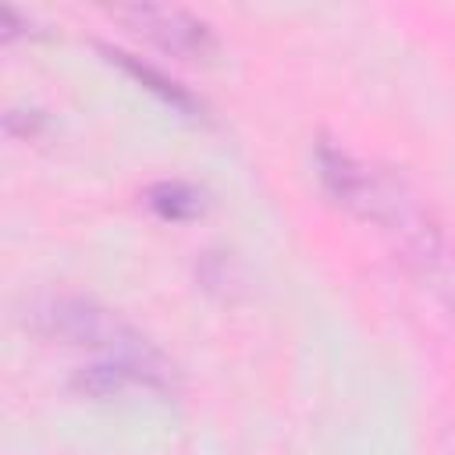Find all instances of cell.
<instances>
[{"label":"cell","instance_id":"cell-5","mask_svg":"<svg viewBox=\"0 0 455 455\" xmlns=\"http://www.w3.org/2000/svg\"><path fill=\"white\" fill-rule=\"evenodd\" d=\"M441 444H444V451H448V455H455V405H451V412H448V419H444Z\"/></svg>","mask_w":455,"mask_h":455},{"label":"cell","instance_id":"cell-2","mask_svg":"<svg viewBox=\"0 0 455 455\" xmlns=\"http://www.w3.org/2000/svg\"><path fill=\"white\" fill-rule=\"evenodd\" d=\"M121 21H128L135 32L153 39L160 50L178 57H206L213 50V28L192 14L188 7L174 4H128L114 11Z\"/></svg>","mask_w":455,"mask_h":455},{"label":"cell","instance_id":"cell-1","mask_svg":"<svg viewBox=\"0 0 455 455\" xmlns=\"http://www.w3.org/2000/svg\"><path fill=\"white\" fill-rule=\"evenodd\" d=\"M323 188L391 245L434 306L455 316V242L434 206L391 167L355 156L334 142L316 146Z\"/></svg>","mask_w":455,"mask_h":455},{"label":"cell","instance_id":"cell-3","mask_svg":"<svg viewBox=\"0 0 455 455\" xmlns=\"http://www.w3.org/2000/svg\"><path fill=\"white\" fill-rule=\"evenodd\" d=\"M146 203H149L164 220H188V217H196L199 206H203L199 192H196L192 185H185V181H160V185H153V188L146 192Z\"/></svg>","mask_w":455,"mask_h":455},{"label":"cell","instance_id":"cell-4","mask_svg":"<svg viewBox=\"0 0 455 455\" xmlns=\"http://www.w3.org/2000/svg\"><path fill=\"white\" fill-rule=\"evenodd\" d=\"M107 57L110 60H117L124 71H132L139 82H146L153 92H160V100H167L171 107H178V110H196V100L178 85V82H171V78H164V75H156L149 64H139L132 53H121V50H107Z\"/></svg>","mask_w":455,"mask_h":455}]
</instances>
